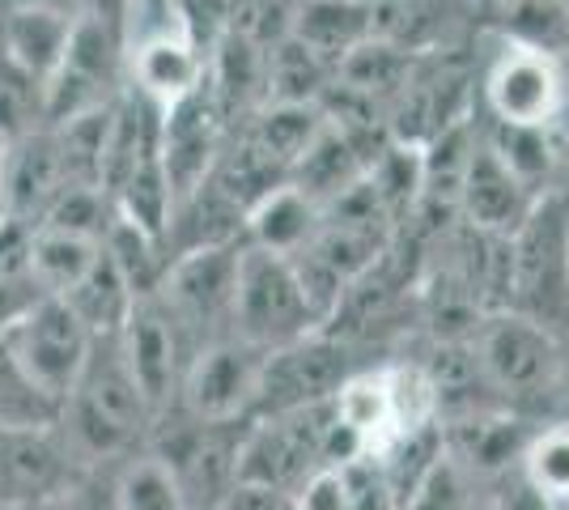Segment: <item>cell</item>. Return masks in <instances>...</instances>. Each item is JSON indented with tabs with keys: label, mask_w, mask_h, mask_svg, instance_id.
Returning a JSON list of instances; mask_svg holds the SVG:
<instances>
[{
	"label": "cell",
	"mask_w": 569,
	"mask_h": 510,
	"mask_svg": "<svg viewBox=\"0 0 569 510\" xmlns=\"http://www.w3.org/2000/svg\"><path fill=\"white\" fill-rule=\"evenodd\" d=\"M153 430V409L137 388L116 340H94V353L81 370L72 396L60 404L56 434L81 472L116 468L141 451Z\"/></svg>",
	"instance_id": "1"
},
{
	"label": "cell",
	"mask_w": 569,
	"mask_h": 510,
	"mask_svg": "<svg viewBox=\"0 0 569 510\" xmlns=\"http://www.w3.org/2000/svg\"><path fill=\"white\" fill-rule=\"evenodd\" d=\"M476 366L501 409L519 413L522 404H540L561 396L569 379V358L561 337H552L545 323L519 311H493L476 323L472 337Z\"/></svg>",
	"instance_id": "2"
},
{
	"label": "cell",
	"mask_w": 569,
	"mask_h": 510,
	"mask_svg": "<svg viewBox=\"0 0 569 510\" xmlns=\"http://www.w3.org/2000/svg\"><path fill=\"white\" fill-rule=\"evenodd\" d=\"M336 404H310L293 413L260 417L242 438L238 456V486L281 489L298 498L315 472L336 468Z\"/></svg>",
	"instance_id": "3"
},
{
	"label": "cell",
	"mask_w": 569,
	"mask_h": 510,
	"mask_svg": "<svg viewBox=\"0 0 569 510\" xmlns=\"http://www.w3.org/2000/svg\"><path fill=\"white\" fill-rule=\"evenodd\" d=\"M242 243H217L183 251L167 264V277L158 286V302L188 337L191 353H200L213 340L234 337V298H238V260Z\"/></svg>",
	"instance_id": "4"
},
{
	"label": "cell",
	"mask_w": 569,
	"mask_h": 510,
	"mask_svg": "<svg viewBox=\"0 0 569 510\" xmlns=\"http://www.w3.org/2000/svg\"><path fill=\"white\" fill-rule=\"evenodd\" d=\"M319 319L310 311L302 281L289 256H272L263 247L242 243L238 260V298H234V337L256 349H281L310 337Z\"/></svg>",
	"instance_id": "5"
},
{
	"label": "cell",
	"mask_w": 569,
	"mask_h": 510,
	"mask_svg": "<svg viewBox=\"0 0 569 510\" xmlns=\"http://www.w3.org/2000/svg\"><path fill=\"white\" fill-rule=\"evenodd\" d=\"M119 64H123V34L116 26L81 13L72 26L69 51H64L60 69L43 90V120L51 128H60V123H72L81 116H94L102 107H111Z\"/></svg>",
	"instance_id": "6"
},
{
	"label": "cell",
	"mask_w": 569,
	"mask_h": 510,
	"mask_svg": "<svg viewBox=\"0 0 569 510\" xmlns=\"http://www.w3.org/2000/svg\"><path fill=\"white\" fill-rule=\"evenodd\" d=\"M4 344L13 349L26 379L56 404L69 400L81 370L90 362V353H94L90 328L72 316L64 298H43L18 328L4 332Z\"/></svg>",
	"instance_id": "7"
},
{
	"label": "cell",
	"mask_w": 569,
	"mask_h": 510,
	"mask_svg": "<svg viewBox=\"0 0 569 510\" xmlns=\"http://www.w3.org/2000/svg\"><path fill=\"white\" fill-rule=\"evenodd\" d=\"M485 107H489L493 123L552 128L566 111V77H561L557 56L506 43L485 73Z\"/></svg>",
	"instance_id": "8"
},
{
	"label": "cell",
	"mask_w": 569,
	"mask_h": 510,
	"mask_svg": "<svg viewBox=\"0 0 569 510\" xmlns=\"http://www.w3.org/2000/svg\"><path fill=\"white\" fill-rule=\"evenodd\" d=\"M263 358H268V349H256L238 337L204 344L183 374L179 404L204 421H251L263 379Z\"/></svg>",
	"instance_id": "9"
},
{
	"label": "cell",
	"mask_w": 569,
	"mask_h": 510,
	"mask_svg": "<svg viewBox=\"0 0 569 510\" xmlns=\"http://www.w3.org/2000/svg\"><path fill=\"white\" fill-rule=\"evenodd\" d=\"M349 374L353 370H349L345 349L319 332L293 340V344H281L263 358V379L251 421L310 409V404H328V400H336V391L349 383Z\"/></svg>",
	"instance_id": "10"
},
{
	"label": "cell",
	"mask_w": 569,
	"mask_h": 510,
	"mask_svg": "<svg viewBox=\"0 0 569 510\" xmlns=\"http://www.w3.org/2000/svg\"><path fill=\"white\" fill-rule=\"evenodd\" d=\"M119 349H123V362L132 370L137 388L144 391L153 417L174 409L179 391H183V374L196 353H191L188 337L179 332V323L170 319V311L158 302V293L137 302V311L119 337Z\"/></svg>",
	"instance_id": "11"
},
{
	"label": "cell",
	"mask_w": 569,
	"mask_h": 510,
	"mask_svg": "<svg viewBox=\"0 0 569 510\" xmlns=\"http://www.w3.org/2000/svg\"><path fill=\"white\" fill-rule=\"evenodd\" d=\"M459 200H463V209H468L476 230H489L498 239H515L522 226L531 221V213L540 209L536 192L501 162L489 141H476Z\"/></svg>",
	"instance_id": "12"
},
{
	"label": "cell",
	"mask_w": 569,
	"mask_h": 510,
	"mask_svg": "<svg viewBox=\"0 0 569 510\" xmlns=\"http://www.w3.org/2000/svg\"><path fill=\"white\" fill-rule=\"evenodd\" d=\"M379 30V9L375 0H302L293 9L289 22V39L323 64V69H340L349 56L375 43Z\"/></svg>",
	"instance_id": "13"
},
{
	"label": "cell",
	"mask_w": 569,
	"mask_h": 510,
	"mask_svg": "<svg viewBox=\"0 0 569 510\" xmlns=\"http://www.w3.org/2000/svg\"><path fill=\"white\" fill-rule=\"evenodd\" d=\"M72 26H77V18L43 13V9L0 13V60L22 77V81H30L39 90V98H43L48 81L56 77L64 51H69Z\"/></svg>",
	"instance_id": "14"
},
{
	"label": "cell",
	"mask_w": 569,
	"mask_h": 510,
	"mask_svg": "<svg viewBox=\"0 0 569 510\" xmlns=\"http://www.w3.org/2000/svg\"><path fill=\"white\" fill-rule=\"evenodd\" d=\"M319 234V200L298 183H277L247 213V243L272 256H298Z\"/></svg>",
	"instance_id": "15"
},
{
	"label": "cell",
	"mask_w": 569,
	"mask_h": 510,
	"mask_svg": "<svg viewBox=\"0 0 569 510\" xmlns=\"http://www.w3.org/2000/svg\"><path fill=\"white\" fill-rule=\"evenodd\" d=\"M64 302L72 307V316L90 328L94 340H116L123 337L128 319L137 311L141 293L132 290V281L123 277V268L111 260V251L102 247L98 260L90 264V272L64 293Z\"/></svg>",
	"instance_id": "16"
},
{
	"label": "cell",
	"mask_w": 569,
	"mask_h": 510,
	"mask_svg": "<svg viewBox=\"0 0 569 510\" xmlns=\"http://www.w3.org/2000/svg\"><path fill=\"white\" fill-rule=\"evenodd\" d=\"M98 251H102V243H90V239L60 234V230H34L30 251H26V268H30V277L39 281V290L48 298H64L90 272Z\"/></svg>",
	"instance_id": "17"
},
{
	"label": "cell",
	"mask_w": 569,
	"mask_h": 510,
	"mask_svg": "<svg viewBox=\"0 0 569 510\" xmlns=\"http://www.w3.org/2000/svg\"><path fill=\"white\" fill-rule=\"evenodd\" d=\"M116 510H188V493L153 451H137L116 463Z\"/></svg>",
	"instance_id": "18"
},
{
	"label": "cell",
	"mask_w": 569,
	"mask_h": 510,
	"mask_svg": "<svg viewBox=\"0 0 569 510\" xmlns=\"http://www.w3.org/2000/svg\"><path fill=\"white\" fill-rule=\"evenodd\" d=\"M519 477L536 493H545L552 507L569 510V421L536 426L519 460Z\"/></svg>",
	"instance_id": "19"
},
{
	"label": "cell",
	"mask_w": 569,
	"mask_h": 510,
	"mask_svg": "<svg viewBox=\"0 0 569 510\" xmlns=\"http://www.w3.org/2000/svg\"><path fill=\"white\" fill-rule=\"evenodd\" d=\"M60 421V404L26 379L13 349L0 337V430H51Z\"/></svg>",
	"instance_id": "20"
},
{
	"label": "cell",
	"mask_w": 569,
	"mask_h": 510,
	"mask_svg": "<svg viewBox=\"0 0 569 510\" xmlns=\"http://www.w3.org/2000/svg\"><path fill=\"white\" fill-rule=\"evenodd\" d=\"M298 510H349V481L345 468H323L315 472L307 486L298 489Z\"/></svg>",
	"instance_id": "21"
},
{
	"label": "cell",
	"mask_w": 569,
	"mask_h": 510,
	"mask_svg": "<svg viewBox=\"0 0 569 510\" xmlns=\"http://www.w3.org/2000/svg\"><path fill=\"white\" fill-rule=\"evenodd\" d=\"M493 510H561V507H552L545 493H536V489L522 481L519 472H510V477H501L498 481Z\"/></svg>",
	"instance_id": "22"
},
{
	"label": "cell",
	"mask_w": 569,
	"mask_h": 510,
	"mask_svg": "<svg viewBox=\"0 0 569 510\" xmlns=\"http://www.w3.org/2000/svg\"><path fill=\"white\" fill-rule=\"evenodd\" d=\"M90 0H0V13H18V9H43V13H64V18H81Z\"/></svg>",
	"instance_id": "23"
}]
</instances>
